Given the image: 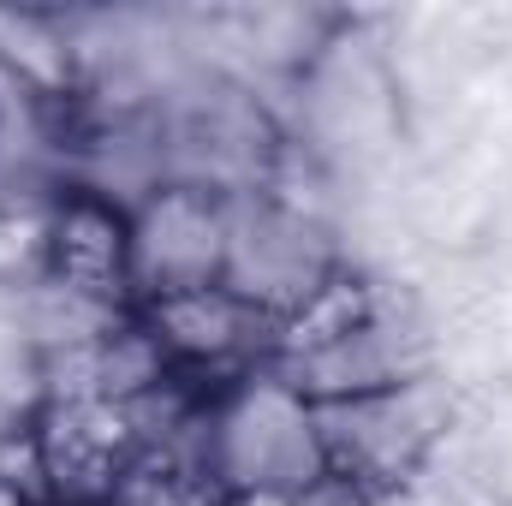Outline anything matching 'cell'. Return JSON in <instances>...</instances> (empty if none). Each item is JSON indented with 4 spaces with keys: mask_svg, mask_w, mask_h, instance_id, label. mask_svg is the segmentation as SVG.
<instances>
[{
    "mask_svg": "<svg viewBox=\"0 0 512 506\" xmlns=\"http://www.w3.org/2000/svg\"><path fill=\"white\" fill-rule=\"evenodd\" d=\"M102 506H221V483L203 471L197 447H155Z\"/></svg>",
    "mask_w": 512,
    "mask_h": 506,
    "instance_id": "obj_9",
    "label": "cell"
},
{
    "mask_svg": "<svg viewBox=\"0 0 512 506\" xmlns=\"http://www.w3.org/2000/svg\"><path fill=\"white\" fill-rule=\"evenodd\" d=\"M233 197L197 179H155L131 197V310L167 292L221 286Z\"/></svg>",
    "mask_w": 512,
    "mask_h": 506,
    "instance_id": "obj_4",
    "label": "cell"
},
{
    "mask_svg": "<svg viewBox=\"0 0 512 506\" xmlns=\"http://www.w3.org/2000/svg\"><path fill=\"white\" fill-rule=\"evenodd\" d=\"M346 256L334 251L322 209L292 203L280 191H239L233 197V239H227V274L221 286H233L251 310L268 322H280L286 310H298Z\"/></svg>",
    "mask_w": 512,
    "mask_h": 506,
    "instance_id": "obj_3",
    "label": "cell"
},
{
    "mask_svg": "<svg viewBox=\"0 0 512 506\" xmlns=\"http://www.w3.org/2000/svg\"><path fill=\"white\" fill-rule=\"evenodd\" d=\"M48 286L131 310V203L108 185H60L54 191V239H48Z\"/></svg>",
    "mask_w": 512,
    "mask_h": 506,
    "instance_id": "obj_6",
    "label": "cell"
},
{
    "mask_svg": "<svg viewBox=\"0 0 512 506\" xmlns=\"http://www.w3.org/2000/svg\"><path fill=\"white\" fill-rule=\"evenodd\" d=\"M197 459L221 483V495H233V489H328L322 411L274 364L203 393Z\"/></svg>",
    "mask_w": 512,
    "mask_h": 506,
    "instance_id": "obj_1",
    "label": "cell"
},
{
    "mask_svg": "<svg viewBox=\"0 0 512 506\" xmlns=\"http://www.w3.org/2000/svg\"><path fill=\"white\" fill-rule=\"evenodd\" d=\"M137 322L161 346L167 370L191 387H221L274 358V322L251 310L233 286H191L137 304Z\"/></svg>",
    "mask_w": 512,
    "mask_h": 506,
    "instance_id": "obj_5",
    "label": "cell"
},
{
    "mask_svg": "<svg viewBox=\"0 0 512 506\" xmlns=\"http://www.w3.org/2000/svg\"><path fill=\"white\" fill-rule=\"evenodd\" d=\"M0 126H6V96H0Z\"/></svg>",
    "mask_w": 512,
    "mask_h": 506,
    "instance_id": "obj_11",
    "label": "cell"
},
{
    "mask_svg": "<svg viewBox=\"0 0 512 506\" xmlns=\"http://www.w3.org/2000/svg\"><path fill=\"white\" fill-rule=\"evenodd\" d=\"M316 411H322L328 483L370 506H387L405 489H417V477L441 453L447 423H453V393L435 370H423L382 393H358V399L316 405Z\"/></svg>",
    "mask_w": 512,
    "mask_h": 506,
    "instance_id": "obj_2",
    "label": "cell"
},
{
    "mask_svg": "<svg viewBox=\"0 0 512 506\" xmlns=\"http://www.w3.org/2000/svg\"><path fill=\"white\" fill-rule=\"evenodd\" d=\"M48 239H54V191L0 185V292L48 286Z\"/></svg>",
    "mask_w": 512,
    "mask_h": 506,
    "instance_id": "obj_8",
    "label": "cell"
},
{
    "mask_svg": "<svg viewBox=\"0 0 512 506\" xmlns=\"http://www.w3.org/2000/svg\"><path fill=\"white\" fill-rule=\"evenodd\" d=\"M387 304L382 292L364 280V274H352L346 262L298 304V310H286L280 322H274V370H292V364H304V358H316V352H328V346H340L346 334H358L364 322H376Z\"/></svg>",
    "mask_w": 512,
    "mask_h": 506,
    "instance_id": "obj_7",
    "label": "cell"
},
{
    "mask_svg": "<svg viewBox=\"0 0 512 506\" xmlns=\"http://www.w3.org/2000/svg\"><path fill=\"white\" fill-rule=\"evenodd\" d=\"M221 506H370V501L328 483V489H233V495H221Z\"/></svg>",
    "mask_w": 512,
    "mask_h": 506,
    "instance_id": "obj_10",
    "label": "cell"
}]
</instances>
